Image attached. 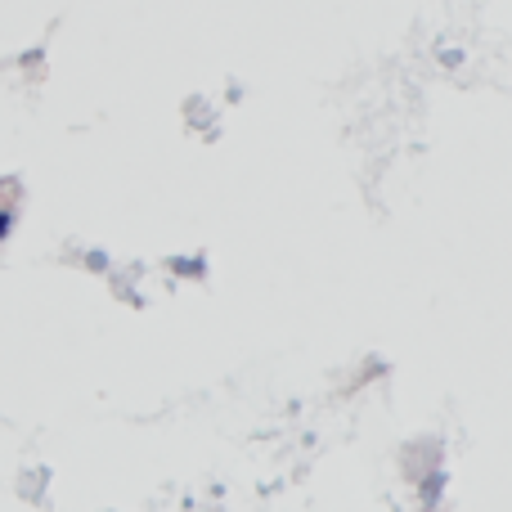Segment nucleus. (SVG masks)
Returning a JSON list of instances; mask_svg holds the SVG:
<instances>
[{
    "label": "nucleus",
    "instance_id": "obj_1",
    "mask_svg": "<svg viewBox=\"0 0 512 512\" xmlns=\"http://www.w3.org/2000/svg\"><path fill=\"white\" fill-rule=\"evenodd\" d=\"M5 225H9V221H5V216H0V234H5Z\"/></svg>",
    "mask_w": 512,
    "mask_h": 512
}]
</instances>
